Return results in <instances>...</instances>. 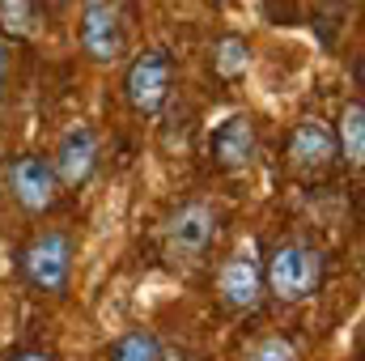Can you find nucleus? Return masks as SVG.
<instances>
[{
    "label": "nucleus",
    "mask_w": 365,
    "mask_h": 361,
    "mask_svg": "<svg viewBox=\"0 0 365 361\" xmlns=\"http://www.w3.org/2000/svg\"><path fill=\"white\" fill-rule=\"evenodd\" d=\"M51 171H56L60 187H73V191L93 179V171H98V136H93V128L77 123V128H68L60 136V149L51 158Z\"/></svg>",
    "instance_id": "9d476101"
},
{
    "label": "nucleus",
    "mask_w": 365,
    "mask_h": 361,
    "mask_svg": "<svg viewBox=\"0 0 365 361\" xmlns=\"http://www.w3.org/2000/svg\"><path fill=\"white\" fill-rule=\"evenodd\" d=\"M247 361H302L289 336H264L247 349Z\"/></svg>",
    "instance_id": "2eb2a0df"
},
{
    "label": "nucleus",
    "mask_w": 365,
    "mask_h": 361,
    "mask_svg": "<svg viewBox=\"0 0 365 361\" xmlns=\"http://www.w3.org/2000/svg\"><path fill=\"white\" fill-rule=\"evenodd\" d=\"M4 187H9V195H13V204H17L21 213H30V217L51 213L56 200H60V179H56V171H51V158H38V153L13 158L9 171H4Z\"/></svg>",
    "instance_id": "39448f33"
},
{
    "label": "nucleus",
    "mask_w": 365,
    "mask_h": 361,
    "mask_svg": "<svg viewBox=\"0 0 365 361\" xmlns=\"http://www.w3.org/2000/svg\"><path fill=\"white\" fill-rule=\"evenodd\" d=\"M175 93V56L166 47L140 51L123 73V98L136 115H158Z\"/></svg>",
    "instance_id": "7ed1b4c3"
},
{
    "label": "nucleus",
    "mask_w": 365,
    "mask_h": 361,
    "mask_svg": "<svg viewBox=\"0 0 365 361\" xmlns=\"http://www.w3.org/2000/svg\"><path fill=\"white\" fill-rule=\"evenodd\" d=\"M336 158H344L353 171H361L365 162V106L361 102H344L340 119H336Z\"/></svg>",
    "instance_id": "9b49d317"
},
{
    "label": "nucleus",
    "mask_w": 365,
    "mask_h": 361,
    "mask_svg": "<svg viewBox=\"0 0 365 361\" xmlns=\"http://www.w3.org/2000/svg\"><path fill=\"white\" fill-rule=\"evenodd\" d=\"M217 208L212 204H204V200H187L179 213L170 217V225H166V251L175 255V260H187V264H195L208 247H212V238H217Z\"/></svg>",
    "instance_id": "0eeeda50"
},
{
    "label": "nucleus",
    "mask_w": 365,
    "mask_h": 361,
    "mask_svg": "<svg viewBox=\"0 0 365 361\" xmlns=\"http://www.w3.org/2000/svg\"><path fill=\"white\" fill-rule=\"evenodd\" d=\"M77 39L93 64H119L128 51V21H123L119 0H86Z\"/></svg>",
    "instance_id": "20e7f679"
},
{
    "label": "nucleus",
    "mask_w": 365,
    "mask_h": 361,
    "mask_svg": "<svg viewBox=\"0 0 365 361\" xmlns=\"http://www.w3.org/2000/svg\"><path fill=\"white\" fill-rule=\"evenodd\" d=\"M9 361H56V357L43 353V349H26V353H17V357H9Z\"/></svg>",
    "instance_id": "dca6fc26"
},
{
    "label": "nucleus",
    "mask_w": 365,
    "mask_h": 361,
    "mask_svg": "<svg viewBox=\"0 0 365 361\" xmlns=\"http://www.w3.org/2000/svg\"><path fill=\"white\" fill-rule=\"evenodd\" d=\"M336 162V132L319 115L302 119L289 136V171L297 179H323Z\"/></svg>",
    "instance_id": "6e6552de"
},
{
    "label": "nucleus",
    "mask_w": 365,
    "mask_h": 361,
    "mask_svg": "<svg viewBox=\"0 0 365 361\" xmlns=\"http://www.w3.org/2000/svg\"><path fill=\"white\" fill-rule=\"evenodd\" d=\"M106 361H162V345H158V336H153V332L132 327V332H123V336L110 345Z\"/></svg>",
    "instance_id": "4468645a"
},
{
    "label": "nucleus",
    "mask_w": 365,
    "mask_h": 361,
    "mask_svg": "<svg viewBox=\"0 0 365 361\" xmlns=\"http://www.w3.org/2000/svg\"><path fill=\"white\" fill-rule=\"evenodd\" d=\"M4 77H9V56H4V39H0V93H4Z\"/></svg>",
    "instance_id": "f3484780"
},
{
    "label": "nucleus",
    "mask_w": 365,
    "mask_h": 361,
    "mask_svg": "<svg viewBox=\"0 0 365 361\" xmlns=\"http://www.w3.org/2000/svg\"><path fill=\"white\" fill-rule=\"evenodd\" d=\"M247 64H251V47H247V39H238V34L217 39V47H212V68H217V77L238 81V77L247 73Z\"/></svg>",
    "instance_id": "ddd939ff"
},
{
    "label": "nucleus",
    "mask_w": 365,
    "mask_h": 361,
    "mask_svg": "<svg viewBox=\"0 0 365 361\" xmlns=\"http://www.w3.org/2000/svg\"><path fill=\"white\" fill-rule=\"evenodd\" d=\"M73 255L77 247L68 230H43L21 247V276L30 280V289L47 298H64L73 280Z\"/></svg>",
    "instance_id": "f03ea898"
},
{
    "label": "nucleus",
    "mask_w": 365,
    "mask_h": 361,
    "mask_svg": "<svg viewBox=\"0 0 365 361\" xmlns=\"http://www.w3.org/2000/svg\"><path fill=\"white\" fill-rule=\"evenodd\" d=\"M217 298L234 315H251L264 302V268H259L255 247H238L230 260H221V268H217Z\"/></svg>",
    "instance_id": "423d86ee"
},
{
    "label": "nucleus",
    "mask_w": 365,
    "mask_h": 361,
    "mask_svg": "<svg viewBox=\"0 0 365 361\" xmlns=\"http://www.w3.org/2000/svg\"><path fill=\"white\" fill-rule=\"evenodd\" d=\"M255 149H259V132H255V119L242 115V111L230 115V119L212 132V141H208V158H212V166L225 171V175L247 171V166L255 162Z\"/></svg>",
    "instance_id": "1a4fd4ad"
},
{
    "label": "nucleus",
    "mask_w": 365,
    "mask_h": 361,
    "mask_svg": "<svg viewBox=\"0 0 365 361\" xmlns=\"http://www.w3.org/2000/svg\"><path fill=\"white\" fill-rule=\"evenodd\" d=\"M38 26H43L38 0H0V39L30 43L38 34Z\"/></svg>",
    "instance_id": "f8f14e48"
},
{
    "label": "nucleus",
    "mask_w": 365,
    "mask_h": 361,
    "mask_svg": "<svg viewBox=\"0 0 365 361\" xmlns=\"http://www.w3.org/2000/svg\"><path fill=\"white\" fill-rule=\"evenodd\" d=\"M51 4H56V9H64V4H68V0H51Z\"/></svg>",
    "instance_id": "a211bd4d"
},
{
    "label": "nucleus",
    "mask_w": 365,
    "mask_h": 361,
    "mask_svg": "<svg viewBox=\"0 0 365 361\" xmlns=\"http://www.w3.org/2000/svg\"><path fill=\"white\" fill-rule=\"evenodd\" d=\"M259 268H264V293H272L284 306H302L323 289L327 260L314 243L284 238L268 251V260H259Z\"/></svg>",
    "instance_id": "f257e3e1"
}]
</instances>
